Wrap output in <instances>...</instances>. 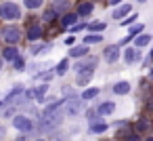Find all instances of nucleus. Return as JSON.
Returning a JSON list of instances; mask_svg holds the SVG:
<instances>
[{
    "mask_svg": "<svg viewBox=\"0 0 153 141\" xmlns=\"http://www.w3.org/2000/svg\"><path fill=\"white\" fill-rule=\"evenodd\" d=\"M0 17L4 21H13V19H19L21 17V7L15 4V2H4L0 7Z\"/></svg>",
    "mask_w": 153,
    "mask_h": 141,
    "instance_id": "nucleus-1",
    "label": "nucleus"
},
{
    "mask_svg": "<svg viewBox=\"0 0 153 141\" xmlns=\"http://www.w3.org/2000/svg\"><path fill=\"white\" fill-rule=\"evenodd\" d=\"M13 126H15L17 130H21V133H27V130H32V128H34V122H32L27 116L17 114V116H13Z\"/></svg>",
    "mask_w": 153,
    "mask_h": 141,
    "instance_id": "nucleus-2",
    "label": "nucleus"
},
{
    "mask_svg": "<svg viewBox=\"0 0 153 141\" xmlns=\"http://www.w3.org/2000/svg\"><path fill=\"white\" fill-rule=\"evenodd\" d=\"M2 38H4L9 44H15V42H19V40H21V30H19V28H15V26H9V28H4Z\"/></svg>",
    "mask_w": 153,
    "mask_h": 141,
    "instance_id": "nucleus-3",
    "label": "nucleus"
},
{
    "mask_svg": "<svg viewBox=\"0 0 153 141\" xmlns=\"http://www.w3.org/2000/svg\"><path fill=\"white\" fill-rule=\"evenodd\" d=\"M103 55H105V61H107V63H115V61L120 59V46H117V44L107 46Z\"/></svg>",
    "mask_w": 153,
    "mask_h": 141,
    "instance_id": "nucleus-4",
    "label": "nucleus"
},
{
    "mask_svg": "<svg viewBox=\"0 0 153 141\" xmlns=\"http://www.w3.org/2000/svg\"><path fill=\"white\" fill-rule=\"evenodd\" d=\"M138 55H140V53H138L136 49H126V51H124V61H126V63H134V61L138 59Z\"/></svg>",
    "mask_w": 153,
    "mask_h": 141,
    "instance_id": "nucleus-5",
    "label": "nucleus"
},
{
    "mask_svg": "<svg viewBox=\"0 0 153 141\" xmlns=\"http://www.w3.org/2000/svg\"><path fill=\"white\" fill-rule=\"evenodd\" d=\"M130 11H132V7H130V4H122L120 9H115V11H113V19H122V17H126Z\"/></svg>",
    "mask_w": 153,
    "mask_h": 141,
    "instance_id": "nucleus-6",
    "label": "nucleus"
},
{
    "mask_svg": "<svg viewBox=\"0 0 153 141\" xmlns=\"http://www.w3.org/2000/svg\"><path fill=\"white\" fill-rule=\"evenodd\" d=\"M80 112H82V103H80L78 99H71V101H69V105H67V114L76 116V114H80Z\"/></svg>",
    "mask_w": 153,
    "mask_h": 141,
    "instance_id": "nucleus-7",
    "label": "nucleus"
},
{
    "mask_svg": "<svg viewBox=\"0 0 153 141\" xmlns=\"http://www.w3.org/2000/svg\"><path fill=\"white\" fill-rule=\"evenodd\" d=\"M113 112H115V103H113V101H105V103H101V107H99V114H103V116L113 114Z\"/></svg>",
    "mask_w": 153,
    "mask_h": 141,
    "instance_id": "nucleus-8",
    "label": "nucleus"
},
{
    "mask_svg": "<svg viewBox=\"0 0 153 141\" xmlns=\"http://www.w3.org/2000/svg\"><path fill=\"white\" fill-rule=\"evenodd\" d=\"M128 91H130V82H126V80H124V82H117V84L113 86V93H115V95H126Z\"/></svg>",
    "mask_w": 153,
    "mask_h": 141,
    "instance_id": "nucleus-9",
    "label": "nucleus"
},
{
    "mask_svg": "<svg viewBox=\"0 0 153 141\" xmlns=\"http://www.w3.org/2000/svg\"><path fill=\"white\" fill-rule=\"evenodd\" d=\"M2 55H4V61H15L19 53H17V49H15V46H7Z\"/></svg>",
    "mask_w": 153,
    "mask_h": 141,
    "instance_id": "nucleus-10",
    "label": "nucleus"
},
{
    "mask_svg": "<svg viewBox=\"0 0 153 141\" xmlns=\"http://www.w3.org/2000/svg\"><path fill=\"white\" fill-rule=\"evenodd\" d=\"M46 91H48V84H38V86L32 91V97H36V99H42V97L46 95Z\"/></svg>",
    "mask_w": 153,
    "mask_h": 141,
    "instance_id": "nucleus-11",
    "label": "nucleus"
},
{
    "mask_svg": "<svg viewBox=\"0 0 153 141\" xmlns=\"http://www.w3.org/2000/svg\"><path fill=\"white\" fill-rule=\"evenodd\" d=\"M76 21H78V15H76V13H67L61 23H63L65 28H71V26H76Z\"/></svg>",
    "mask_w": 153,
    "mask_h": 141,
    "instance_id": "nucleus-12",
    "label": "nucleus"
},
{
    "mask_svg": "<svg viewBox=\"0 0 153 141\" xmlns=\"http://www.w3.org/2000/svg\"><path fill=\"white\" fill-rule=\"evenodd\" d=\"M40 36H42V28H40V26H32L30 32H27V38H30V40H38Z\"/></svg>",
    "mask_w": 153,
    "mask_h": 141,
    "instance_id": "nucleus-13",
    "label": "nucleus"
},
{
    "mask_svg": "<svg viewBox=\"0 0 153 141\" xmlns=\"http://www.w3.org/2000/svg\"><path fill=\"white\" fill-rule=\"evenodd\" d=\"M71 57H84V55H88V46L84 44V46H71V53H69Z\"/></svg>",
    "mask_w": 153,
    "mask_h": 141,
    "instance_id": "nucleus-14",
    "label": "nucleus"
},
{
    "mask_svg": "<svg viewBox=\"0 0 153 141\" xmlns=\"http://www.w3.org/2000/svg\"><path fill=\"white\" fill-rule=\"evenodd\" d=\"M92 9H94V7H92L90 2H82L76 15H78V17H80V15H90V13H92Z\"/></svg>",
    "mask_w": 153,
    "mask_h": 141,
    "instance_id": "nucleus-15",
    "label": "nucleus"
},
{
    "mask_svg": "<svg viewBox=\"0 0 153 141\" xmlns=\"http://www.w3.org/2000/svg\"><path fill=\"white\" fill-rule=\"evenodd\" d=\"M149 42H151V36H149V34H140V36H138V38L134 40L136 49H140V46H147Z\"/></svg>",
    "mask_w": 153,
    "mask_h": 141,
    "instance_id": "nucleus-16",
    "label": "nucleus"
},
{
    "mask_svg": "<svg viewBox=\"0 0 153 141\" xmlns=\"http://www.w3.org/2000/svg\"><path fill=\"white\" fill-rule=\"evenodd\" d=\"M101 38H103L101 34H88V36L84 38V44H86V46H88V44H97V42H101Z\"/></svg>",
    "mask_w": 153,
    "mask_h": 141,
    "instance_id": "nucleus-17",
    "label": "nucleus"
},
{
    "mask_svg": "<svg viewBox=\"0 0 153 141\" xmlns=\"http://www.w3.org/2000/svg\"><path fill=\"white\" fill-rule=\"evenodd\" d=\"M97 95H99V88H94V86H92V88H86V91L82 93V99H84V101H88V99H94Z\"/></svg>",
    "mask_w": 153,
    "mask_h": 141,
    "instance_id": "nucleus-18",
    "label": "nucleus"
},
{
    "mask_svg": "<svg viewBox=\"0 0 153 141\" xmlns=\"http://www.w3.org/2000/svg\"><path fill=\"white\" fill-rule=\"evenodd\" d=\"M107 130V122H94L90 124V133H105Z\"/></svg>",
    "mask_w": 153,
    "mask_h": 141,
    "instance_id": "nucleus-19",
    "label": "nucleus"
},
{
    "mask_svg": "<svg viewBox=\"0 0 153 141\" xmlns=\"http://www.w3.org/2000/svg\"><path fill=\"white\" fill-rule=\"evenodd\" d=\"M67 70H69V59H63V61H61V63L57 65V70H55V72H57L59 76H63V74H65Z\"/></svg>",
    "mask_w": 153,
    "mask_h": 141,
    "instance_id": "nucleus-20",
    "label": "nucleus"
},
{
    "mask_svg": "<svg viewBox=\"0 0 153 141\" xmlns=\"http://www.w3.org/2000/svg\"><path fill=\"white\" fill-rule=\"evenodd\" d=\"M90 78H92V72H84V74H80V76H78V84H80V86H84V84H88V82H90Z\"/></svg>",
    "mask_w": 153,
    "mask_h": 141,
    "instance_id": "nucleus-21",
    "label": "nucleus"
},
{
    "mask_svg": "<svg viewBox=\"0 0 153 141\" xmlns=\"http://www.w3.org/2000/svg\"><path fill=\"white\" fill-rule=\"evenodd\" d=\"M42 2H44V0H23V4H25L27 9H38Z\"/></svg>",
    "mask_w": 153,
    "mask_h": 141,
    "instance_id": "nucleus-22",
    "label": "nucleus"
},
{
    "mask_svg": "<svg viewBox=\"0 0 153 141\" xmlns=\"http://www.w3.org/2000/svg\"><path fill=\"white\" fill-rule=\"evenodd\" d=\"M88 30H90V32H101V30H105V21H97V23H90V26H88Z\"/></svg>",
    "mask_w": 153,
    "mask_h": 141,
    "instance_id": "nucleus-23",
    "label": "nucleus"
},
{
    "mask_svg": "<svg viewBox=\"0 0 153 141\" xmlns=\"http://www.w3.org/2000/svg\"><path fill=\"white\" fill-rule=\"evenodd\" d=\"M140 32H143V26H140V23H138V26H132V28H130V36H134V34H140Z\"/></svg>",
    "mask_w": 153,
    "mask_h": 141,
    "instance_id": "nucleus-24",
    "label": "nucleus"
},
{
    "mask_svg": "<svg viewBox=\"0 0 153 141\" xmlns=\"http://www.w3.org/2000/svg\"><path fill=\"white\" fill-rule=\"evenodd\" d=\"M23 65H25V63H23V59H19V57H17V59H15V68H17V70H23Z\"/></svg>",
    "mask_w": 153,
    "mask_h": 141,
    "instance_id": "nucleus-25",
    "label": "nucleus"
},
{
    "mask_svg": "<svg viewBox=\"0 0 153 141\" xmlns=\"http://www.w3.org/2000/svg\"><path fill=\"white\" fill-rule=\"evenodd\" d=\"M132 21H134V15H130L128 19H122V26H130Z\"/></svg>",
    "mask_w": 153,
    "mask_h": 141,
    "instance_id": "nucleus-26",
    "label": "nucleus"
},
{
    "mask_svg": "<svg viewBox=\"0 0 153 141\" xmlns=\"http://www.w3.org/2000/svg\"><path fill=\"white\" fill-rule=\"evenodd\" d=\"M74 42H76V38H74V36H69V38L65 40V44H67V46H74Z\"/></svg>",
    "mask_w": 153,
    "mask_h": 141,
    "instance_id": "nucleus-27",
    "label": "nucleus"
},
{
    "mask_svg": "<svg viewBox=\"0 0 153 141\" xmlns=\"http://www.w3.org/2000/svg\"><path fill=\"white\" fill-rule=\"evenodd\" d=\"M138 128H140V130H145V128H147V122H145V120H140V124H138Z\"/></svg>",
    "mask_w": 153,
    "mask_h": 141,
    "instance_id": "nucleus-28",
    "label": "nucleus"
},
{
    "mask_svg": "<svg viewBox=\"0 0 153 141\" xmlns=\"http://www.w3.org/2000/svg\"><path fill=\"white\" fill-rule=\"evenodd\" d=\"M4 135H7V130H4V126H0V139H2Z\"/></svg>",
    "mask_w": 153,
    "mask_h": 141,
    "instance_id": "nucleus-29",
    "label": "nucleus"
},
{
    "mask_svg": "<svg viewBox=\"0 0 153 141\" xmlns=\"http://www.w3.org/2000/svg\"><path fill=\"white\" fill-rule=\"evenodd\" d=\"M128 141H136V135H130V137H128Z\"/></svg>",
    "mask_w": 153,
    "mask_h": 141,
    "instance_id": "nucleus-30",
    "label": "nucleus"
},
{
    "mask_svg": "<svg viewBox=\"0 0 153 141\" xmlns=\"http://www.w3.org/2000/svg\"><path fill=\"white\" fill-rule=\"evenodd\" d=\"M109 2H111V4H117V2H120V0H109Z\"/></svg>",
    "mask_w": 153,
    "mask_h": 141,
    "instance_id": "nucleus-31",
    "label": "nucleus"
},
{
    "mask_svg": "<svg viewBox=\"0 0 153 141\" xmlns=\"http://www.w3.org/2000/svg\"><path fill=\"white\" fill-rule=\"evenodd\" d=\"M147 141H153V137H149V139H147Z\"/></svg>",
    "mask_w": 153,
    "mask_h": 141,
    "instance_id": "nucleus-32",
    "label": "nucleus"
},
{
    "mask_svg": "<svg viewBox=\"0 0 153 141\" xmlns=\"http://www.w3.org/2000/svg\"><path fill=\"white\" fill-rule=\"evenodd\" d=\"M0 68H2V59H0Z\"/></svg>",
    "mask_w": 153,
    "mask_h": 141,
    "instance_id": "nucleus-33",
    "label": "nucleus"
},
{
    "mask_svg": "<svg viewBox=\"0 0 153 141\" xmlns=\"http://www.w3.org/2000/svg\"><path fill=\"white\" fill-rule=\"evenodd\" d=\"M151 78H153V70H151Z\"/></svg>",
    "mask_w": 153,
    "mask_h": 141,
    "instance_id": "nucleus-34",
    "label": "nucleus"
},
{
    "mask_svg": "<svg viewBox=\"0 0 153 141\" xmlns=\"http://www.w3.org/2000/svg\"><path fill=\"white\" fill-rule=\"evenodd\" d=\"M138 2H145V0H138Z\"/></svg>",
    "mask_w": 153,
    "mask_h": 141,
    "instance_id": "nucleus-35",
    "label": "nucleus"
},
{
    "mask_svg": "<svg viewBox=\"0 0 153 141\" xmlns=\"http://www.w3.org/2000/svg\"><path fill=\"white\" fill-rule=\"evenodd\" d=\"M38 141H44V139H38Z\"/></svg>",
    "mask_w": 153,
    "mask_h": 141,
    "instance_id": "nucleus-36",
    "label": "nucleus"
}]
</instances>
